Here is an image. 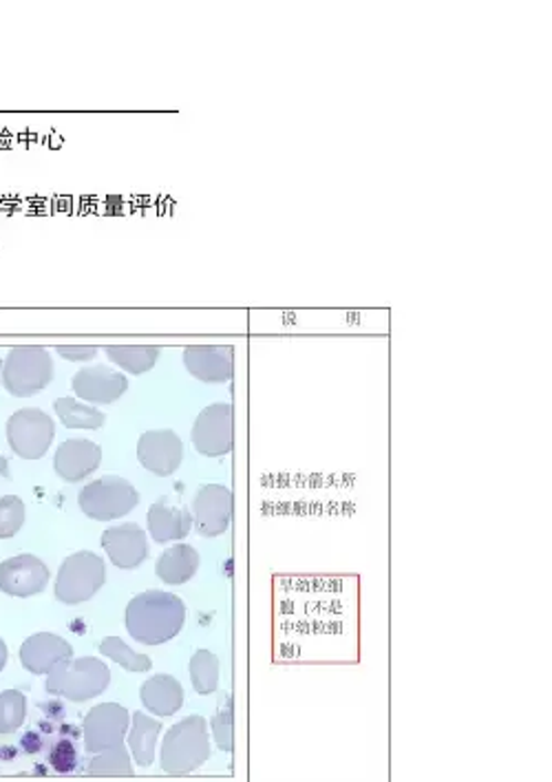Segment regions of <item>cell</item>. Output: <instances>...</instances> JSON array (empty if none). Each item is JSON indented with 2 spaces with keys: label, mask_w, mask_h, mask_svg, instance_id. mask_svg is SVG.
<instances>
[{
  "label": "cell",
  "mask_w": 552,
  "mask_h": 782,
  "mask_svg": "<svg viewBox=\"0 0 552 782\" xmlns=\"http://www.w3.org/2000/svg\"><path fill=\"white\" fill-rule=\"evenodd\" d=\"M192 445L201 456L219 458L235 447V409L228 403L208 405L192 425Z\"/></svg>",
  "instance_id": "ba28073f"
},
{
  "label": "cell",
  "mask_w": 552,
  "mask_h": 782,
  "mask_svg": "<svg viewBox=\"0 0 552 782\" xmlns=\"http://www.w3.org/2000/svg\"><path fill=\"white\" fill-rule=\"evenodd\" d=\"M0 372H2V363H0Z\"/></svg>",
  "instance_id": "d6a6232c"
},
{
  "label": "cell",
  "mask_w": 552,
  "mask_h": 782,
  "mask_svg": "<svg viewBox=\"0 0 552 782\" xmlns=\"http://www.w3.org/2000/svg\"><path fill=\"white\" fill-rule=\"evenodd\" d=\"M212 732L217 739V745L223 752L232 750V701L221 708V712L212 721Z\"/></svg>",
  "instance_id": "f1b7e54d"
},
{
  "label": "cell",
  "mask_w": 552,
  "mask_h": 782,
  "mask_svg": "<svg viewBox=\"0 0 552 782\" xmlns=\"http://www.w3.org/2000/svg\"><path fill=\"white\" fill-rule=\"evenodd\" d=\"M128 389V378L106 365L82 367L73 376V392L77 398L93 405H108L124 396Z\"/></svg>",
  "instance_id": "4fadbf2b"
},
{
  "label": "cell",
  "mask_w": 552,
  "mask_h": 782,
  "mask_svg": "<svg viewBox=\"0 0 552 782\" xmlns=\"http://www.w3.org/2000/svg\"><path fill=\"white\" fill-rule=\"evenodd\" d=\"M126 630L144 646H162L175 639L186 624L184 602L166 591H146L126 606Z\"/></svg>",
  "instance_id": "6da1fadb"
},
{
  "label": "cell",
  "mask_w": 552,
  "mask_h": 782,
  "mask_svg": "<svg viewBox=\"0 0 552 782\" xmlns=\"http://www.w3.org/2000/svg\"><path fill=\"white\" fill-rule=\"evenodd\" d=\"M77 502L86 518L108 522L128 515L137 507L139 493L128 480L119 476H104L100 480L88 482L80 491Z\"/></svg>",
  "instance_id": "8992f818"
},
{
  "label": "cell",
  "mask_w": 552,
  "mask_h": 782,
  "mask_svg": "<svg viewBox=\"0 0 552 782\" xmlns=\"http://www.w3.org/2000/svg\"><path fill=\"white\" fill-rule=\"evenodd\" d=\"M111 684V670L106 664L93 657L64 659L46 677V692L64 697L73 703H82L100 697Z\"/></svg>",
  "instance_id": "7a4b0ae2"
},
{
  "label": "cell",
  "mask_w": 552,
  "mask_h": 782,
  "mask_svg": "<svg viewBox=\"0 0 552 782\" xmlns=\"http://www.w3.org/2000/svg\"><path fill=\"white\" fill-rule=\"evenodd\" d=\"M100 653L106 659H113L117 666H122L128 672H148L153 668V661L146 655H137L133 648H128L119 637H106L100 644Z\"/></svg>",
  "instance_id": "d4e9b609"
},
{
  "label": "cell",
  "mask_w": 552,
  "mask_h": 782,
  "mask_svg": "<svg viewBox=\"0 0 552 782\" xmlns=\"http://www.w3.org/2000/svg\"><path fill=\"white\" fill-rule=\"evenodd\" d=\"M159 721L137 712L133 717V730H131V737H128V745H131V752L137 761V765L142 768H148L155 759V745H157V737H159Z\"/></svg>",
  "instance_id": "7402d4cb"
},
{
  "label": "cell",
  "mask_w": 552,
  "mask_h": 782,
  "mask_svg": "<svg viewBox=\"0 0 552 782\" xmlns=\"http://www.w3.org/2000/svg\"><path fill=\"white\" fill-rule=\"evenodd\" d=\"M55 436V425L49 414L35 407H27L15 411L7 420V440L15 456L24 460L42 458Z\"/></svg>",
  "instance_id": "52a82bcc"
},
{
  "label": "cell",
  "mask_w": 552,
  "mask_h": 782,
  "mask_svg": "<svg viewBox=\"0 0 552 782\" xmlns=\"http://www.w3.org/2000/svg\"><path fill=\"white\" fill-rule=\"evenodd\" d=\"M104 560L91 551H80L62 562L55 580V599L64 606L84 604L104 586Z\"/></svg>",
  "instance_id": "5b68a950"
},
{
  "label": "cell",
  "mask_w": 552,
  "mask_h": 782,
  "mask_svg": "<svg viewBox=\"0 0 552 782\" xmlns=\"http://www.w3.org/2000/svg\"><path fill=\"white\" fill-rule=\"evenodd\" d=\"M51 761H53V765H55L58 772H71V770L75 768L73 748L66 745V743H62V745L55 750V754L51 757Z\"/></svg>",
  "instance_id": "4dcf8cb0"
},
{
  "label": "cell",
  "mask_w": 552,
  "mask_h": 782,
  "mask_svg": "<svg viewBox=\"0 0 552 782\" xmlns=\"http://www.w3.org/2000/svg\"><path fill=\"white\" fill-rule=\"evenodd\" d=\"M102 462V449L84 438L64 440L53 458V469L64 482H80L97 471Z\"/></svg>",
  "instance_id": "2e32d148"
},
{
  "label": "cell",
  "mask_w": 552,
  "mask_h": 782,
  "mask_svg": "<svg viewBox=\"0 0 552 782\" xmlns=\"http://www.w3.org/2000/svg\"><path fill=\"white\" fill-rule=\"evenodd\" d=\"M139 699L155 717H173L184 706V688L175 677L157 675L142 686Z\"/></svg>",
  "instance_id": "d6986e66"
},
{
  "label": "cell",
  "mask_w": 552,
  "mask_h": 782,
  "mask_svg": "<svg viewBox=\"0 0 552 782\" xmlns=\"http://www.w3.org/2000/svg\"><path fill=\"white\" fill-rule=\"evenodd\" d=\"M235 498L223 484H206L192 500V524L199 535L217 538L228 531L232 522Z\"/></svg>",
  "instance_id": "9c48e42d"
},
{
  "label": "cell",
  "mask_w": 552,
  "mask_h": 782,
  "mask_svg": "<svg viewBox=\"0 0 552 782\" xmlns=\"http://www.w3.org/2000/svg\"><path fill=\"white\" fill-rule=\"evenodd\" d=\"M27 717V699L18 690L0 695V734H13Z\"/></svg>",
  "instance_id": "4316f807"
},
{
  "label": "cell",
  "mask_w": 552,
  "mask_h": 782,
  "mask_svg": "<svg viewBox=\"0 0 552 782\" xmlns=\"http://www.w3.org/2000/svg\"><path fill=\"white\" fill-rule=\"evenodd\" d=\"M55 414L62 420L64 427L69 429H100L104 425V414L66 396V398H58L55 400Z\"/></svg>",
  "instance_id": "603a6c76"
},
{
  "label": "cell",
  "mask_w": 552,
  "mask_h": 782,
  "mask_svg": "<svg viewBox=\"0 0 552 782\" xmlns=\"http://www.w3.org/2000/svg\"><path fill=\"white\" fill-rule=\"evenodd\" d=\"M210 757L206 721L188 717L166 732L162 745V765L173 776H184L201 768Z\"/></svg>",
  "instance_id": "3957f363"
},
{
  "label": "cell",
  "mask_w": 552,
  "mask_h": 782,
  "mask_svg": "<svg viewBox=\"0 0 552 782\" xmlns=\"http://www.w3.org/2000/svg\"><path fill=\"white\" fill-rule=\"evenodd\" d=\"M24 524V502L18 496L0 498V540L13 538Z\"/></svg>",
  "instance_id": "83f0119b"
},
{
  "label": "cell",
  "mask_w": 552,
  "mask_h": 782,
  "mask_svg": "<svg viewBox=\"0 0 552 782\" xmlns=\"http://www.w3.org/2000/svg\"><path fill=\"white\" fill-rule=\"evenodd\" d=\"M106 356L113 365L128 374L142 376L155 367L159 358V347L155 345H108Z\"/></svg>",
  "instance_id": "44dd1931"
},
{
  "label": "cell",
  "mask_w": 552,
  "mask_h": 782,
  "mask_svg": "<svg viewBox=\"0 0 552 782\" xmlns=\"http://www.w3.org/2000/svg\"><path fill=\"white\" fill-rule=\"evenodd\" d=\"M7 657H9V653H7V646H4V642L0 639V672H2V668L7 666Z\"/></svg>",
  "instance_id": "1f68e13d"
},
{
  "label": "cell",
  "mask_w": 552,
  "mask_h": 782,
  "mask_svg": "<svg viewBox=\"0 0 552 782\" xmlns=\"http://www.w3.org/2000/svg\"><path fill=\"white\" fill-rule=\"evenodd\" d=\"M139 465L155 476H173L184 460V442L173 429H150L137 440Z\"/></svg>",
  "instance_id": "30bf717a"
},
{
  "label": "cell",
  "mask_w": 552,
  "mask_h": 782,
  "mask_svg": "<svg viewBox=\"0 0 552 782\" xmlns=\"http://www.w3.org/2000/svg\"><path fill=\"white\" fill-rule=\"evenodd\" d=\"M184 363L201 383H228L235 374V350L228 345H190L184 350Z\"/></svg>",
  "instance_id": "5bb4252c"
},
{
  "label": "cell",
  "mask_w": 552,
  "mask_h": 782,
  "mask_svg": "<svg viewBox=\"0 0 552 782\" xmlns=\"http://www.w3.org/2000/svg\"><path fill=\"white\" fill-rule=\"evenodd\" d=\"M128 730V712L117 703L95 706L84 719V743L93 754L122 745Z\"/></svg>",
  "instance_id": "8fae6325"
},
{
  "label": "cell",
  "mask_w": 552,
  "mask_h": 782,
  "mask_svg": "<svg viewBox=\"0 0 552 782\" xmlns=\"http://www.w3.org/2000/svg\"><path fill=\"white\" fill-rule=\"evenodd\" d=\"M102 546L108 560L124 571L137 569L148 557V540L137 524H119L106 529L102 533Z\"/></svg>",
  "instance_id": "9a60e30c"
},
{
  "label": "cell",
  "mask_w": 552,
  "mask_h": 782,
  "mask_svg": "<svg viewBox=\"0 0 552 782\" xmlns=\"http://www.w3.org/2000/svg\"><path fill=\"white\" fill-rule=\"evenodd\" d=\"M58 354L66 361H75V363H86L91 358H95L97 347L95 345H60Z\"/></svg>",
  "instance_id": "f546056e"
},
{
  "label": "cell",
  "mask_w": 552,
  "mask_h": 782,
  "mask_svg": "<svg viewBox=\"0 0 552 782\" xmlns=\"http://www.w3.org/2000/svg\"><path fill=\"white\" fill-rule=\"evenodd\" d=\"M190 681L197 695H212L219 688V659L210 650H197L190 659Z\"/></svg>",
  "instance_id": "cb8c5ba5"
},
{
  "label": "cell",
  "mask_w": 552,
  "mask_h": 782,
  "mask_svg": "<svg viewBox=\"0 0 552 782\" xmlns=\"http://www.w3.org/2000/svg\"><path fill=\"white\" fill-rule=\"evenodd\" d=\"M192 529V515L188 509L170 504L168 498L157 500L148 509V533L157 544L184 540Z\"/></svg>",
  "instance_id": "ac0fdd59"
},
{
  "label": "cell",
  "mask_w": 552,
  "mask_h": 782,
  "mask_svg": "<svg viewBox=\"0 0 552 782\" xmlns=\"http://www.w3.org/2000/svg\"><path fill=\"white\" fill-rule=\"evenodd\" d=\"M71 657H73L71 644L53 633L31 635L20 646V664L31 675H49L60 661Z\"/></svg>",
  "instance_id": "e0dca14e"
},
{
  "label": "cell",
  "mask_w": 552,
  "mask_h": 782,
  "mask_svg": "<svg viewBox=\"0 0 552 782\" xmlns=\"http://www.w3.org/2000/svg\"><path fill=\"white\" fill-rule=\"evenodd\" d=\"M49 569L35 555H15L0 562V591L11 597H31L46 588Z\"/></svg>",
  "instance_id": "7c38bea8"
},
{
  "label": "cell",
  "mask_w": 552,
  "mask_h": 782,
  "mask_svg": "<svg viewBox=\"0 0 552 782\" xmlns=\"http://www.w3.org/2000/svg\"><path fill=\"white\" fill-rule=\"evenodd\" d=\"M53 358L44 347H13L2 363L4 389L15 398H29L42 392L53 380Z\"/></svg>",
  "instance_id": "277c9868"
},
{
  "label": "cell",
  "mask_w": 552,
  "mask_h": 782,
  "mask_svg": "<svg viewBox=\"0 0 552 782\" xmlns=\"http://www.w3.org/2000/svg\"><path fill=\"white\" fill-rule=\"evenodd\" d=\"M199 571V553L188 544H177L166 549L157 564L155 575L168 586H181L190 582Z\"/></svg>",
  "instance_id": "ffe728a7"
},
{
  "label": "cell",
  "mask_w": 552,
  "mask_h": 782,
  "mask_svg": "<svg viewBox=\"0 0 552 782\" xmlns=\"http://www.w3.org/2000/svg\"><path fill=\"white\" fill-rule=\"evenodd\" d=\"M91 776H131L133 768L124 745H115L93 759L88 768Z\"/></svg>",
  "instance_id": "484cf974"
}]
</instances>
